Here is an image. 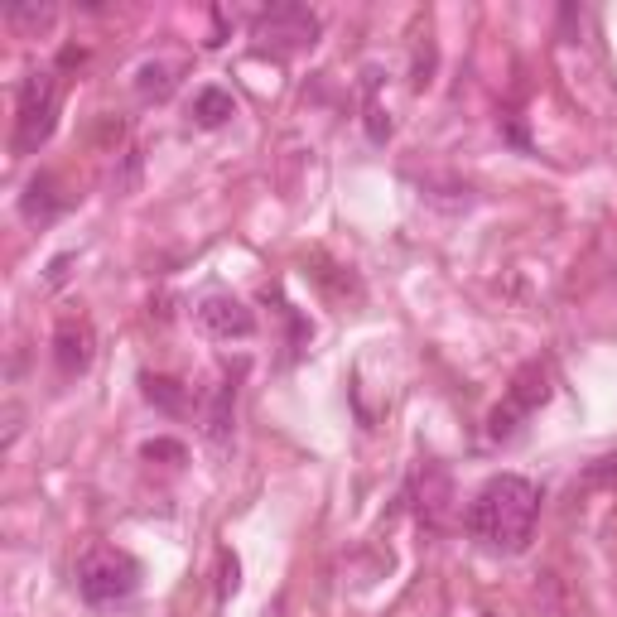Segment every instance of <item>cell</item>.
Segmentation results:
<instances>
[{
	"mask_svg": "<svg viewBox=\"0 0 617 617\" xmlns=\"http://www.w3.org/2000/svg\"><path fill=\"white\" fill-rule=\"evenodd\" d=\"M536 516H540V487L521 473H502L468 502L463 526L468 536L483 540L487 550L497 555H521L531 536H536Z\"/></svg>",
	"mask_w": 617,
	"mask_h": 617,
	"instance_id": "6da1fadb",
	"label": "cell"
},
{
	"mask_svg": "<svg viewBox=\"0 0 617 617\" xmlns=\"http://www.w3.org/2000/svg\"><path fill=\"white\" fill-rule=\"evenodd\" d=\"M140 589V564L126 550H111V545H92L78 560V593L87 603H121Z\"/></svg>",
	"mask_w": 617,
	"mask_h": 617,
	"instance_id": "7a4b0ae2",
	"label": "cell"
},
{
	"mask_svg": "<svg viewBox=\"0 0 617 617\" xmlns=\"http://www.w3.org/2000/svg\"><path fill=\"white\" fill-rule=\"evenodd\" d=\"M58 126V78L54 73H29L20 82V116H15V155H39V145Z\"/></svg>",
	"mask_w": 617,
	"mask_h": 617,
	"instance_id": "3957f363",
	"label": "cell"
},
{
	"mask_svg": "<svg viewBox=\"0 0 617 617\" xmlns=\"http://www.w3.org/2000/svg\"><path fill=\"white\" fill-rule=\"evenodd\" d=\"M251 34L266 44V49H309L314 39H319V15L314 10H304V5H270L256 15V25Z\"/></svg>",
	"mask_w": 617,
	"mask_h": 617,
	"instance_id": "277c9868",
	"label": "cell"
},
{
	"mask_svg": "<svg viewBox=\"0 0 617 617\" xmlns=\"http://www.w3.org/2000/svg\"><path fill=\"white\" fill-rule=\"evenodd\" d=\"M193 323L208 333V338H217V343H242V338H251L256 333V314L246 309L237 295H203L198 304H193Z\"/></svg>",
	"mask_w": 617,
	"mask_h": 617,
	"instance_id": "5b68a950",
	"label": "cell"
},
{
	"mask_svg": "<svg viewBox=\"0 0 617 617\" xmlns=\"http://www.w3.org/2000/svg\"><path fill=\"white\" fill-rule=\"evenodd\" d=\"M54 362L63 376H78L92 367V328L87 319H63L54 333Z\"/></svg>",
	"mask_w": 617,
	"mask_h": 617,
	"instance_id": "8992f818",
	"label": "cell"
},
{
	"mask_svg": "<svg viewBox=\"0 0 617 617\" xmlns=\"http://www.w3.org/2000/svg\"><path fill=\"white\" fill-rule=\"evenodd\" d=\"M63 208H68V198L58 193V179L39 169V174H34V179L25 184V193H20V213H25V222L44 227V222H54Z\"/></svg>",
	"mask_w": 617,
	"mask_h": 617,
	"instance_id": "52a82bcc",
	"label": "cell"
},
{
	"mask_svg": "<svg viewBox=\"0 0 617 617\" xmlns=\"http://www.w3.org/2000/svg\"><path fill=\"white\" fill-rule=\"evenodd\" d=\"M232 116H237V97H232L227 87H198V97H193V121H198L203 131L227 126Z\"/></svg>",
	"mask_w": 617,
	"mask_h": 617,
	"instance_id": "ba28073f",
	"label": "cell"
},
{
	"mask_svg": "<svg viewBox=\"0 0 617 617\" xmlns=\"http://www.w3.org/2000/svg\"><path fill=\"white\" fill-rule=\"evenodd\" d=\"M58 20V10L49 0H29V5H10L5 10V25L15 29L20 39H39V34H49Z\"/></svg>",
	"mask_w": 617,
	"mask_h": 617,
	"instance_id": "9c48e42d",
	"label": "cell"
},
{
	"mask_svg": "<svg viewBox=\"0 0 617 617\" xmlns=\"http://www.w3.org/2000/svg\"><path fill=\"white\" fill-rule=\"evenodd\" d=\"M174 82H179V63L150 58V63H140V73H135V92H140V97H155V102H164V97L174 92Z\"/></svg>",
	"mask_w": 617,
	"mask_h": 617,
	"instance_id": "30bf717a",
	"label": "cell"
},
{
	"mask_svg": "<svg viewBox=\"0 0 617 617\" xmlns=\"http://www.w3.org/2000/svg\"><path fill=\"white\" fill-rule=\"evenodd\" d=\"M545 396H550V386H545V372H540V367H526V372L516 376V386H511L507 401L516 405L521 415H531V410H536Z\"/></svg>",
	"mask_w": 617,
	"mask_h": 617,
	"instance_id": "8fae6325",
	"label": "cell"
},
{
	"mask_svg": "<svg viewBox=\"0 0 617 617\" xmlns=\"http://www.w3.org/2000/svg\"><path fill=\"white\" fill-rule=\"evenodd\" d=\"M140 386H145V401H150V405H160V410H169V415L188 410L184 391H179V381H169V376H145Z\"/></svg>",
	"mask_w": 617,
	"mask_h": 617,
	"instance_id": "7c38bea8",
	"label": "cell"
},
{
	"mask_svg": "<svg viewBox=\"0 0 617 617\" xmlns=\"http://www.w3.org/2000/svg\"><path fill=\"white\" fill-rule=\"evenodd\" d=\"M232 401H237V381L227 376L222 391H217V401H213V415H208V434H213L217 444L227 439V425H232Z\"/></svg>",
	"mask_w": 617,
	"mask_h": 617,
	"instance_id": "4fadbf2b",
	"label": "cell"
},
{
	"mask_svg": "<svg viewBox=\"0 0 617 617\" xmlns=\"http://www.w3.org/2000/svg\"><path fill=\"white\" fill-rule=\"evenodd\" d=\"M140 150H126L121 155V169H116V193H135V184H140Z\"/></svg>",
	"mask_w": 617,
	"mask_h": 617,
	"instance_id": "5bb4252c",
	"label": "cell"
},
{
	"mask_svg": "<svg viewBox=\"0 0 617 617\" xmlns=\"http://www.w3.org/2000/svg\"><path fill=\"white\" fill-rule=\"evenodd\" d=\"M237 574H242L237 555H232V550H222V579H217V598H222V603L237 593Z\"/></svg>",
	"mask_w": 617,
	"mask_h": 617,
	"instance_id": "9a60e30c",
	"label": "cell"
},
{
	"mask_svg": "<svg viewBox=\"0 0 617 617\" xmlns=\"http://www.w3.org/2000/svg\"><path fill=\"white\" fill-rule=\"evenodd\" d=\"M73 261H78L73 251H63V256H54V261H49V270H44V285H49V290H58V285H68V270H73Z\"/></svg>",
	"mask_w": 617,
	"mask_h": 617,
	"instance_id": "2e32d148",
	"label": "cell"
},
{
	"mask_svg": "<svg viewBox=\"0 0 617 617\" xmlns=\"http://www.w3.org/2000/svg\"><path fill=\"white\" fill-rule=\"evenodd\" d=\"M140 454L150 458V463H155V458H174V463H184V444H179V439H150Z\"/></svg>",
	"mask_w": 617,
	"mask_h": 617,
	"instance_id": "e0dca14e",
	"label": "cell"
},
{
	"mask_svg": "<svg viewBox=\"0 0 617 617\" xmlns=\"http://www.w3.org/2000/svg\"><path fill=\"white\" fill-rule=\"evenodd\" d=\"M589 478H593V483H617V458H603V463H593Z\"/></svg>",
	"mask_w": 617,
	"mask_h": 617,
	"instance_id": "ac0fdd59",
	"label": "cell"
}]
</instances>
